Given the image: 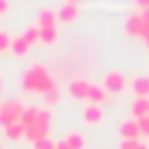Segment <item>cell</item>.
<instances>
[{
  "instance_id": "7",
  "label": "cell",
  "mask_w": 149,
  "mask_h": 149,
  "mask_svg": "<svg viewBox=\"0 0 149 149\" xmlns=\"http://www.w3.org/2000/svg\"><path fill=\"white\" fill-rule=\"evenodd\" d=\"M130 88L135 98H149V74H135L130 79Z\"/></svg>"
},
{
  "instance_id": "23",
  "label": "cell",
  "mask_w": 149,
  "mask_h": 149,
  "mask_svg": "<svg viewBox=\"0 0 149 149\" xmlns=\"http://www.w3.org/2000/svg\"><path fill=\"white\" fill-rule=\"evenodd\" d=\"M5 49H9V37H7V35L0 30V54H2Z\"/></svg>"
},
{
  "instance_id": "5",
  "label": "cell",
  "mask_w": 149,
  "mask_h": 149,
  "mask_svg": "<svg viewBox=\"0 0 149 149\" xmlns=\"http://www.w3.org/2000/svg\"><path fill=\"white\" fill-rule=\"evenodd\" d=\"M126 33L130 35V37H142L144 33H147V28H144V23H142V19H140V14H130V16H126Z\"/></svg>"
},
{
  "instance_id": "11",
  "label": "cell",
  "mask_w": 149,
  "mask_h": 149,
  "mask_svg": "<svg viewBox=\"0 0 149 149\" xmlns=\"http://www.w3.org/2000/svg\"><path fill=\"white\" fill-rule=\"evenodd\" d=\"M88 84L91 81H86V79H70V84H68V91H70V95L72 98H86V91H88Z\"/></svg>"
},
{
  "instance_id": "26",
  "label": "cell",
  "mask_w": 149,
  "mask_h": 149,
  "mask_svg": "<svg viewBox=\"0 0 149 149\" xmlns=\"http://www.w3.org/2000/svg\"><path fill=\"white\" fill-rule=\"evenodd\" d=\"M133 2H135L140 9H149V0H133Z\"/></svg>"
},
{
  "instance_id": "28",
  "label": "cell",
  "mask_w": 149,
  "mask_h": 149,
  "mask_svg": "<svg viewBox=\"0 0 149 149\" xmlns=\"http://www.w3.org/2000/svg\"><path fill=\"white\" fill-rule=\"evenodd\" d=\"M142 42H144V47H149V30L142 35Z\"/></svg>"
},
{
  "instance_id": "29",
  "label": "cell",
  "mask_w": 149,
  "mask_h": 149,
  "mask_svg": "<svg viewBox=\"0 0 149 149\" xmlns=\"http://www.w3.org/2000/svg\"><path fill=\"white\" fill-rule=\"evenodd\" d=\"M137 149H149V147H144V144H137Z\"/></svg>"
},
{
  "instance_id": "13",
  "label": "cell",
  "mask_w": 149,
  "mask_h": 149,
  "mask_svg": "<svg viewBox=\"0 0 149 149\" xmlns=\"http://www.w3.org/2000/svg\"><path fill=\"white\" fill-rule=\"evenodd\" d=\"M105 98H107V91H105L100 84H88V91H86V102H95V105H100Z\"/></svg>"
},
{
  "instance_id": "4",
  "label": "cell",
  "mask_w": 149,
  "mask_h": 149,
  "mask_svg": "<svg viewBox=\"0 0 149 149\" xmlns=\"http://www.w3.org/2000/svg\"><path fill=\"white\" fill-rule=\"evenodd\" d=\"M107 93H121L126 88V77L119 72V70H109L102 74V84H100Z\"/></svg>"
},
{
  "instance_id": "1",
  "label": "cell",
  "mask_w": 149,
  "mask_h": 149,
  "mask_svg": "<svg viewBox=\"0 0 149 149\" xmlns=\"http://www.w3.org/2000/svg\"><path fill=\"white\" fill-rule=\"evenodd\" d=\"M21 123H23V137H28L30 142H35V140L49 135L51 112L47 107H26L23 116H21Z\"/></svg>"
},
{
  "instance_id": "16",
  "label": "cell",
  "mask_w": 149,
  "mask_h": 149,
  "mask_svg": "<svg viewBox=\"0 0 149 149\" xmlns=\"http://www.w3.org/2000/svg\"><path fill=\"white\" fill-rule=\"evenodd\" d=\"M40 30V42L42 44H54L58 40V28L51 26V28H37Z\"/></svg>"
},
{
  "instance_id": "20",
  "label": "cell",
  "mask_w": 149,
  "mask_h": 149,
  "mask_svg": "<svg viewBox=\"0 0 149 149\" xmlns=\"http://www.w3.org/2000/svg\"><path fill=\"white\" fill-rule=\"evenodd\" d=\"M56 147V142L47 135V137H40V140H35L33 142V149H54Z\"/></svg>"
},
{
  "instance_id": "25",
  "label": "cell",
  "mask_w": 149,
  "mask_h": 149,
  "mask_svg": "<svg viewBox=\"0 0 149 149\" xmlns=\"http://www.w3.org/2000/svg\"><path fill=\"white\" fill-rule=\"evenodd\" d=\"M7 9H9V0H0V16L7 14Z\"/></svg>"
},
{
  "instance_id": "17",
  "label": "cell",
  "mask_w": 149,
  "mask_h": 149,
  "mask_svg": "<svg viewBox=\"0 0 149 149\" xmlns=\"http://www.w3.org/2000/svg\"><path fill=\"white\" fill-rule=\"evenodd\" d=\"M21 37H23L28 44H35V42H40V30H37V26H35V23L26 26V28H23V33H21Z\"/></svg>"
},
{
  "instance_id": "8",
  "label": "cell",
  "mask_w": 149,
  "mask_h": 149,
  "mask_svg": "<svg viewBox=\"0 0 149 149\" xmlns=\"http://www.w3.org/2000/svg\"><path fill=\"white\" fill-rule=\"evenodd\" d=\"M56 16H58V21H63V23L74 21V19L79 16V7H77V2H63V5L58 7Z\"/></svg>"
},
{
  "instance_id": "30",
  "label": "cell",
  "mask_w": 149,
  "mask_h": 149,
  "mask_svg": "<svg viewBox=\"0 0 149 149\" xmlns=\"http://www.w3.org/2000/svg\"><path fill=\"white\" fill-rule=\"evenodd\" d=\"M65 2H79V0H65Z\"/></svg>"
},
{
  "instance_id": "21",
  "label": "cell",
  "mask_w": 149,
  "mask_h": 149,
  "mask_svg": "<svg viewBox=\"0 0 149 149\" xmlns=\"http://www.w3.org/2000/svg\"><path fill=\"white\" fill-rule=\"evenodd\" d=\"M137 121V128H140V135H149V114L142 116V119H135Z\"/></svg>"
},
{
  "instance_id": "18",
  "label": "cell",
  "mask_w": 149,
  "mask_h": 149,
  "mask_svg": "<svg viewBox=\"0 0 149 149\" xmlns=\"http://www.w3.org/2000/svg\"><path fill=\"white\" fill-rule=\"evenodd\" d=\"M5 135H7L9 140H19V137H23V123H21V121H16V123L5 126Z\"/></svg>"
},
{
  "instance_id": "2",
  "label": "cell",
  "mask_w": 149,
  "mask_h": 149,
  "mask_svg": "<svg viewBox=\"0 0 149 149\" xmlns=\"http://www.w3.org/2000/svg\"><path fill=\"white\" fill-rule=\"evenodd\" d=\"M21 88L26 93H44L49 88H58V81L54 79L51 70L42 63H33L28 70H23L21 74Z\"/></svg>"
},
{
  "instance_id": "24",
  "label": "cell",
  "mask_w": 149,
  "mask_h": 149,
  "mask_svg": "<svg viewBox=\"0 0 149 149\" xmlns=\"http://www.w3.org/2000/svg\"><path fill=\"white\" fill-rule=\"evenodd\" d=\"M140 19H142V23H144V28L149 30V9H140Z\"/></svg>"
},
{
  "instance_id": "12",
  "label": "cell",
  "mask_w": 149,
  "mask_h": 149,
  "mask_svg": "<svg viewBox=\"0 0 149 149\" xmlns=\"http://www.w3.org/2000/svg\"><path fill=\"white\" fill-rule=\"evenodd\" d=\"M9 49H12V54H14V56H19V58H21V56H26V54H28L30 44H28L21 35H14V37H9Z\"/></svg>"
},
{
  "instance_id": "15",
  "label": "cell",
  "mask_w": 149,
  "mask_h": 149,
  "mask_svg": "<svg viewBox=\"0 0 149 149\" xmlns=\"http://www.w3.org/2000/svg\"><path fill=\"white\" fill-rule=\"evenodd\" d=\"M63 142L68 144V149H84V147H86V140H84V135H81L79 130H70V133L63 137Z\"/></svg>"
},
{
  "instance_id": "14",
  "label": "cell",
  "mask_w": 149,
  "mask_h": 149,
  "mask_svg": "<svg viewBox=\"0 0 149 149\" xmlns=\"http://www.w3.org/2000/svg\"><path fill=\"white\" fill-rule=\"evenodd\" d=\"M130 114L133 119H142L149 114V98H135L133 105H130Z\"/></svg>"
},
{
  "instance_id": "10",
  "label": "cell",
  "mask_w": 149,
  "mask_h": 149,
  "mask_svg": "<svg viewBox=\"0 0 149 149\" xmlns=\"http://www.w3.org/2000/svg\"><path fill=\"white\" fill-rule=\"evenodd\" d=\"M119 135L123 140H137L140 137V128H137V121L135 119H123L119 123Z\"/></svg>"
},
{
  "instance_id": "19",
  "label": "cell",
  "mask_w": 149,
  "mask_h": 149,
  "mask_svg": "<svg viewBox=\"0 0 149 149\" xmlns=\"http://www.w3.org/2000/svg\"><path fill=\"white\" fill-rule=\"evenodd\" d=\"M42 102H44V107L56 105V102H58V88H49V91H44V93H42Z\"/></svg>"
},
{
  "instance_id": "6",
  "label": "cell",
  "mask_w": 149,
  "mask_h": 149,
  "mask_svg": "<svg viewBox=\"0 0 149 149\" xmlns=\"http://www.w3.org/2000/svg\"><path fill=\"white\" fill-rule=\"evenodd\" d=\"M81 119H84V123H88V126L100 123V121H102V109H100V105H95V102H86L84 109H81Z\"/></svg>"
},
{
  "instance_id": "3",
  "label": "cell",
  "mask_w": 149,
  "mask_h": 149,
  "mask_svg": "<svg viewBox=\"0 0 149 149\" xmlns=\"http://www.w3.org/2000/svg\"><path fill=\"white\" fill-rule=\"evenodd\" d=\"M23 109H26V105H23L21 100H5V102L0 105V126L5 128V126H9V123L21 121Z\"/></svg>"
},
{
  "instance_id": "27",
  "label": "cell",
  "mask_w": 149,
  "mask_h": 149,
  "mask_svg": "<svg viewBox=\"0 0 149 149\" xmlns=\"http://www.w3.org/2000/svg\"><path fill=\"white\" fill-rule=\"evenodd\" d=\"M54 149H68V144L61 140V142H56V147H54Z\"/></svg>"
},
{
  "instance_id": "9",
  "label": "cell",
  "mask_w": 149,
  "mask_h": 149,
  "mask_svg": "<svg viewBox=\"0 0 149 149\" xmlns=\"http://www.w3.org/2000/svg\"><path fill=\"white\" fill-rule=\"evenodd\" d=\"M56 21H58L56 9H51V7H42V9L37 12V21H35V26H37V28H51V26H56Z\"/></svg>"
},
{
  "instance_id": "22",
  "label": "cell",
  "mask_w": 149,
  "mask_h": 149,
  "mask_svg": "<svg viewBox=\"0 0 149 149\" xmlns=\"http://www.w3.org/2000/svg\"><path fill=\"white\" fill-rule=\"evenodd\" d=\"M137 140H121V147L119 149H137Z\"/></svg>"
}]
</instances>
